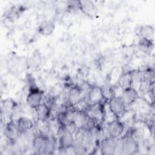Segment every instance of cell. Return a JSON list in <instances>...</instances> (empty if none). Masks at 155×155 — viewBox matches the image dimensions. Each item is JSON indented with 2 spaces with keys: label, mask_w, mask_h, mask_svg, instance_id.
I'll return each instance as SVG.
<instances>
[{
  "label": "cell",
  "mask_w": 155,
  "mask_h": 155,
  "mask_svg": "<svg viewBox=\"0 0 155 155\" xmlns=\"http://www.w3.org/2000/svg\"><path fill=\"white\" fill-rule=\"evenodd\" d=\"M74 140L73 133L68 129L62 126L60 137L59 144L61 148L64 150L67 148L70 147L73 145Z\"/></svg>",
  "instance_id": "9c48e42d"
},
{
  "label": "cell",
  "mask_w": 155,
  "mask_h": 155,
  "mask_svg": "<svg viewBox=\"0 0 155 155\" xmlns=\"http://www.w3.org/2000/svg\"><path fill=\"white\" fill-rule=\"evenodd\" d=\"M76 154H81L85 153L87 150V146L80 139L76 137L74 139L73 144L72 145Z\"/></svg>",
  "instance_id": "ac0fdd59"
},
{
  "label": "cell",
  "mask_w": 155,
  "mask_h": 155,
  "mask_svg": "<svg viewBox=\"0 0 155 155\" xmlns=\"http://www.w3.org/2000/svg\"><path fill=\"white\" fill-rule=\"evenodd\" d=\"M85 98L84 92L82 88L75 85L72 87L68 91L67 102L70 107H74Z\"/></svg>",
  "instance_id": "3957f363"
},
{
  "label": "cell",
  "mask_w": 155,
  "mask_h": 155,
  "mask_svg": "<svg viewBox=\"0 0 155 155\" xmlns=\"http://www.w3.org/2000/svg\"><path fill=\"white\" fill-rule=\"evenodd\" d=\"M16 125L21 134L26 133L33 127V121L27 117H21L18 119Z\"/></svg>",
  "instance_id": "5bb4252c"
},
{
  "label": "cell",
  "mask_w": 155,
  "mask_h": 155,
  "mask_svg": "<svg viewBox=\"0 0 155 155\" xmlns=\"http://www.w3.org/2000/svg\"><path fill=\"white\" fill-rule=\"evenodd\" d=\"M38 121H47L50 117L51 110V107L45 102H42L35 109Z\"/></svg>",
  "instance_id": "4fadbf2b"
},
{
  "label": "cell",
  "mask_w": 155,
  "mask_h": 155,
  "mask_svg": "<svg viewBox=\"0 0 155 155\" xmlns=\"http://www.w3.org/2000/svg\"><path fill=\"white\" fill-rule=\"evenodd\" d=\"M139 33L141 38L153 41L154 33L153 26L150 25H142L139 30Z\"/></svg>",
  "instance_id": "e0dca14e"
},
{
  "label": "cell",
  "mask_w": 155,
  "mask_h": 155,
  "mask_svg": "<svg viewBox=\"0 0 155 155\" xmlns=\"http://www.w3.org/2000/svg\"><path fill=\"white\" fill-rule=\"evenodd\" d=\"M4 134L6 138L11 142L16 140L17 138L21 134L16 123H14L13 121H10L6 124L4 128Z\"/></svg>",
  "instance_id": "7c38bea8"
},
{
  "label": "cell",
  "mask_w": 155,
  "mask_h": 155,
  "mask_svg": "<svg viewBox=\"0 0 155 155\" xmlns=\"http://www.w3.org/2000/svg\"><path fill=\"white\" fill-rule=\"evenodd\" d=\"M49 139L47 136L43 133L35 136L32 141L34 150L39 154H46Z\"/></svg>",
  "instance_id": "5b68a950"
},
{
  "label": "cell",
  "mask_w": 155,
  "mask_h": 155,
  "mask_svg": "<svg viewBox=\"0 0 155 155\" xmlns=\"http://www.w3.org/2000/svg\"><path fill=\"white\" fill-rule=\"evenodd\" d=\"M120 97L125 104L128 105L133 104L137 101L139 94L137 90L132 86L122 90Z\"/></svg>",
  "instance_id": "30bf717a"
},
{
  "label": "cell",
  "mask_w": 155,
  "mask_h": 155,
  "mask_svg": "<svg viewBox=\"0 0 155 155\" xmlns=\"http://www.w3.org/2000/svg\"><path fill=\"white\" fill-rule=\"evenodd\" d=\"M55 28L54 23L51 20H44L38 27L39 33L43 36H48L53 33Z\"/></svg>",
  "instance_id": "9a60e30c"
},
{
  "label": "cell",
  "mask_w": 155,
  "mask_h": 155,
  "mask_svg": "<svg viewBox=\"0 0 155 155\" xmlns=\"http://www.w3.org/2000/svg\"><path fill=\"white\" fill-rule=\"evenodd\" d=\"M124 130V124L119 119L115 118L107 124V131L109 137L117 139Z\"/></svg>",
  "instance_id": "52a82bcc"
},
{
  "label": "cell",
  "mask_w": 155,
  "mask_h": 155,
  "mask_svg": "<svg viewBox=\"0 0 155 155\" xmlns=\"http://www.w3.org/2000/svg\"><path fill=\"white\" fill-rule=\"evenodd\" d=\"M127 105L120 96H113L108 102L110 111L116 119H119L126 113Z\"/></svg>",
  "instance_id": "6da1fadb"
},
{
  "label": "cell",
  "mask_w": 155,
  "mask_h": 155,
  "mask_svg": "<svg viewBox=\"0 0 155 155\" xmlns=\"http://www.w3.org/2000/svg\"><path fill=\"white\" fill-rule=\"evenodd\" d=\"M67 7L70 10H80V4L79 1H70L67 2Z\"/></svg>",
  "instance_id": "ffe728a7"
},
{
  "label": "cell",
  "mask_w": 155,
  "mask_h": 155,
  "mask_svg": "<svg viewBox=\"0 0 155 155\" xmlns=\"http://www.w3.org/2000/svg\"><path fill=\"white\" fill-rule=\"evenodd\" d=\"M133 73L132 71H128L126 73H124L119 77L118 80V84L122 90L133 86Z\"/></svg>",
  "instance_id": "2e32d148"
},
{
  "label": "cell",
  "mask_w": 155,
  "mask_h": 155,
  "mask_svg": "<svg viewBox=\"0 0 155 155\" xmlns=\"http://www.w3.org/2000/svg\"><path fill=\"white\" fill-rule=\"evenodd\" d=\"M42 94L43 93L39 89L35 87L30 88L26 98L27 103L35 110L42 103Z\"/></svg>",
  "instance_id": "8992f818"
},
{
  "label": "cell",
  "mask_w": 155,
  "mask_h": 155,
  "mask_svg": "<svg viewBox=\"0 0 155 155\" xmlns=\"http://www.w3.org/2000/svg\"><path fill=\"white\" fill-rule=\"evenodd\" d=\"M80 10L87 16L94 18L97 14V8L91 1H79Z\"/></svg>",
  "instance_id": "8fae6325"
},
{
  "label": "cell",
  "mask_w": 155,
  "mask_h": 155,
  "mask_svg": "<svg viewBox=\"0 0 155 155\" xmlns=\"http://www.w3.org/2000/svg\"><path fill=\"white\" fill-rule=\"evenodd\" d=\"M116 139L109 136L102 139L100 145L101 153L104 155L114 154L117 150L118 146V142Z\"/></svg>",
  "instance_id": "277c9868"
},
{
  "label": "cell",
  "mask_w": 155,
  "mask_h": 155,
  "mask_svg": "<svg viewBox=\"0 0 155 155\" xmlns=\"http://www.w3.org/2000/svg\"><path fill=\"white\" fill-rule=\"evenodd\" d=\"M129 135L138 143H139V142L143 140V134L139 130L135 129L132 130Z\"/></svg>",
  "instance_id": "d6986e66"
},
{
  "label": "cell",
  "mask_w": 155,
  "mask_h": 155,
  "mask_svg": "<svg viewBox=\"0 0 155 155\" xmlns=\"http://www.w3.org/2000/svg\"><path fill=\"white\" fill-rule=\"evenodd\" d=\"M119 145L121 153L125 154H133L139 150V143L129 134L125 135L120 139Z\"/></svg>",
  "instance_id": "7a4b0ae2"
},
{
  "label": "cell",
  "mask_w": 155,
  "mask_h": 155,
  "mask_svg": "<svg viewBox=\"0 0 155 155\" xmlns=\"http://www.w3.org/2000/svg\"><path fill=\"white\" fill-rule=\"evenodd\" d=\"M87 97L90 105L101 103L105 99L103 89L99 86H91L87 94Z\"/></svg>",
  "instance_id": "ba28073f"
}]
</instances>
